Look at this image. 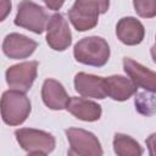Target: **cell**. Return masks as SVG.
Segmentation results:
<instances>
[{"label":"cell","instance_id":"cell-10","mask_svg":"<svg viewBox=\"0 0 156 156\" xmlns=\"http://www.w3.org/2000/svg\"><path fill=\"white\" fill-rule=\"evenodd\" d=\"M123 69L128 78L138 87L146 91L155 93L156 90V74L154 71L143 66L141 63L134 61L133 58H123Z\"/></svg>","mask_w":156,"mask_h":156},{"label":"cell","instance_id":"cell-11","mask_svg":"<svg viewBox=\"0 0 156 156\" xmlns=\"http://www.w3.org/2000/svg\"><path fill=\"white\" fill-rule=\"evenodd\" d=\"M116 35L124 45L134 46L143 41L145 37V28L135 17H122L116 24Z\"/></svg>","mask_w":156,"mask_h":156},{"label":"cell","instance_id":"cell-19","mask_svg":"<svg viewBox=\"0 0 156 156\" xmlns=\"http://www.w3.org/2000/svg\"><path fill=\"white\" fill-rule=\"evenodd\" d=\"M12 2L11 0H0V22H2L11 12Z\"/></svg>","mask_w":156,"mask_h":156},{"label":"cell","instance_id":"cell-1","mask_svg":"<svg viewBox=\"0 0 156 156\" xmlns=\"http://www.w3.org/2000/svg\"><path fill=\"white\" fill-rule=\"evenodd\" d=\"M108 7L110 0H76L68 10V18L78 32H87L98 26L99 16Z\"/></svg>","mask_w":156,"mask_h":156},{"label":"cell","instance_id":"cell-15","mask_svg":"<svg viewBox=\"0 0 156 156\" xmlns=\"http://www.w3.org/2000/svg\"><path fill=\"white\" fill-rule=\"evenodd\" d=\"M66 110L76 118L84 122H95L100 119L102 113V108L98 102L78 96H69Z\"/></svg>","mask_w":156,"mask_h":156},{"label":"cell","instance_id":"cell-12","mask_svg":"<svg viewBox=\"0 0 156 156\" xmlns=\"http://www.w3.org/2000/svg\"><path fill=\"white\" fill-rule=\"evenodd\" d=\"M104 90L106 96L116 101H126L136 94L138 87L127 77L113 74L104 78Z\"/></svg>","mask_w":156,"mask_h":156},{"label":"cell","instance_id":"cell-9","mask_svg":"<svg viewBox=\"0 0 156 156\" xmlns=\"http://www.w3.org/2000/svg\"><path fill=\"white\" fill-rule=\"evenodd\" d=\"M1 48L2 52L9 58L21 60L29 57L38 48V43L27 35L20 33H10L4 38Z\"/></svg>","mask_w":156,"mask_h":156},{"label":"cell","instance_id":"cell-13","mask_svg":"<svg viewBox=\"0 0 156 156\" xmlns=\"http://www.w3.org/2000/svg\"><path fill=\"white\" fill-rule=\"evenodd\" d=\"M74 89L84 98H93L102 100L106 98L104 90V77L78 72L74 76Z\"/></svg>","mask_w":156,"mask_h":156},{"label":"cell","instance_id":"cell-4","mask_svg":"<svg viewBox=\"0 0 156 156\" xmlns=\"http://www.w3.org/2000/svg\"><path fill=\"white\" fill-rule=\"evenodd\" d=\"M15 136L20 146L29 155H49L56 145L55 136L40 129L20 128L15 130Z\"/></svg>","mask_w":156,"mask_h":156},{"label":"cell","instance_id":"cell-2","mask_svg":"<svg viewBox=\"0 0 156 156\" xmlns=\"http://www.w3.org/2000/svg\"><path fill=\"white\" fill-rule=\"evenodd\" d=\"M30 111V100L23 91L9 89L2 93L0 98V113L7 126L22 124L29 117Z\"/></svg>","mask_w":156,"mask_h":156},{"label":"cell","instance_id":"cell-18","mask_svg":"<svg viewBox=\"0 0 156 156\" xmlns=\"http://www.w3.org/2000/svg\"><path fill=\"white\" fill-rule=\"evenodd\" d=\"M133 6L143 18H154L156 16V0H133Z\"/></svg>","mask_w":156,"mask_h":156},{"label":"cell","instance_id":"cell-20","mask_svg":"<svg viewBox=\"0 0 156 156\" xmlns=\"http://www.w3.org/2000/svg\"><path fill=\"white\" fill-rule=\"evenodd\" d=\"M44 4L46 5V7L49 10H52V11H57L62 7V5L65 4V0H43Z\"/></svg>","mask_w":156,"mask_h":156},{"label":"cell","instance_id":"cell-6","mask_svg":"<svg viewBox=\"0 0 156 156\" xmlns=\"http://www.w3.org/2000/svg\"><path fill=\"white\" fill-rule=\"evenodd\" d=\"M69 143L68 155L76 156H101V144L94 133L82 128H67L65 130Z\"/></svg>","mask_w":156,"mask_h":156},{"label":"cell","instance_id":"cell-14","mask_svg":"<svg viewBox=\"0 0 156 156\" xmlns=\"http://www.w3.org/2000/svg\"><path fill=\"white\" fill-rule=\"evenodd\" d=\"M41 99L46 107L50 110H63L67 106L69 96L65 87L56 79L48 78L44 80L41 87Z\"/></svg>","mask_w":156,"mask_h":156},{"label":"cell","instance_id":"cell-7","mask_svg":"<svg viewBox=\"0 0 156 156\" xmlns=\"http://www.w3.org/2000/svg\"><path fill=\"white\" fill-rule=\"evenodd\" d=\"M46 43L55 51H65L72 44V33L62 13H54L46 23Z\"/></svg>","mask_w":156,"mask_h":156},{"label":"cell","instance_id":"cell-5","mask_svg":"<svg viewBox=\"0 0 156 156\" xmlns=\"http://www.w3.org/2000/svg\"><path fill=\"white\" fill-rule=\"evenodd\" d=\"M49 20L45 7L33 2L32 0H22L17 6L15 24L17 27L30 30L35 34H41Z\"/></svg>","mask_w":156,"mask_h":156},{"label":"cell","instance_id":"cell-16","mask_svg":"<svg viewBox=\"0 0 156 156\" xmlns=\"http://www.w3.org/2000/svg\"><path fill=\"white\" fill-rule=\"evenodd\" d=\"M112 144L113 150L118 156H140L144 152L143 147L135 139L123 133H116Z\"/></svg>","mask_w":156,"mask_h":156},{"label":"cell","instance_id":"cell-3","mask_svg":"<svg viewBox=\"0 0 156 156\" xmlns=\"http://www.w3.org/2000/svg\"><path fill=\"white\" fill-rule=\"evenodd\" d=\"M73 55L76 61L79 63L93 67H102L107 63L111 50L108 43L104 38L91 35L80 39L74 45Z\"/></svg>","mask_w":156,"mask_h":156},{"label":"cell","instance_id":"cell-8","mask_svg":"<svg viewBox=\"0 0 156 156\" xmlns=\"http://www.w3.org/2000/svg\"><path fill=\"white\" fill-rule=\"evenodd\" d=\"M38 61H24L9 67L5 72V79L11 89L27 93L38 74Z\"/></svg>","mask_w":156,"mask_h":156},{"label":"cell","instance_id":"cell-17","mask_svg":"<svg viewBox=\"0 0 156 156\" xmlns=\"http://www.w3.org/2000/svg\"><path fill=\"white\" fill-rule=\"evenodd\" d=\"M134 104H135V108L141 115L152 116L155 113V94L154 93L147 94L145 90L144 93L136 94Z\"/></svg>","mask_w":156,"mask_h":156}]
</instances>
